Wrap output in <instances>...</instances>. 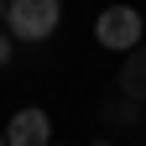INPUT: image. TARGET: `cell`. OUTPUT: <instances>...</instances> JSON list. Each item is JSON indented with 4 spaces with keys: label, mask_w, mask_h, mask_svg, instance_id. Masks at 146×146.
Here are the masks:
<instances>
[{
    "label": "cell",
    "mask_w": 146,
    "mask_h": 146,
    "mask_svg": "<svg viewBox=\"0 0 146 146\" xmlns=\"http://www.w3.org/2000/svg\"><path fill=\"white\" fill-rule=\"evenodd\" d=\"M0 21H5V0H0Z\"/></svg>",
    "instance_id": "7"
},
{
    "label": "cell",
    "mask_w": 146,
    "mask_h": 146,
    "mask_svg": "<svg viewBox=\"0 0 146 146\" xmlns=\"http://www.w3.org/2000/svg\"><path fill=\"white\" fill-rule=\"evenodd\" d=\"M104 115H110V120H125V125H136V120H141V110L125 99V104H104Z\"/></svg>",
    "instance_id": "5"
},
{
    "label": "cell",
    "mask_w": 146,
    "mask_h": 146,
    "mask_svg": "<svg viewBox=\"0 0 146 146\" xmlns=\"http://www.w3.org/2000/svg\"><path fill=\"white\" fill-rule=\"evenodd\" d=\"M11 58H16V42H11V31H0V68H5Z\"/></svg>",
    "instance_id": "6"
},
{
    "label": "cell",
    "mask_w": 146,
    "mask_h": 146,
    "mask_svg": "<svg viewBox=\"0 0 146 146\" xmlns=\"http://www.w3.org/2000/svg\"><path fill=\"white\" fill-rule=\"evenodd\" d=\"M52 146H58V141H52Z\"/></svg>",
    "instance_id": "10"
},
{
    "label": "cell",
    "mask_w": 146,
    "mask_h": 146,
    "mask_svg": "<svg viewBox=\"0 0 146 146\" xmlns=\"http://www.w3.org/2000/svg\"><path fill=\"white\" fill-rule=\"evenodd\" d=\"M120 94L131 104H146V42L136 52H125V63H120Z\"/></svg>",
    "instance_id": "4"
},
{
    "label": "cell",
    "mask_w": 146,
    "mask_h": 146,
    "mask_svg": "<svg viewBox=\"0 0 146 146\" xmlns=\"http://www.w3.org/2000/svg\"><path fill=\"white\" fill-rule=\"evenodd\" d=\"M94 146H110V141H94Z\"/></svg>",
    "instance_id": "9"
},
{
    "label": "cell",
    "mask_w": 146,
    "mask_h": 146,
    "mask_svg": "<svg viewBox=\"0 0 146 146\" xmlns=\"http://www.w3.org/2000/svg\"><path fill=\"white\" fill-rule=\"evenodd\" d=\"M63 21V0H5L11 42H47Z\"/></svg>",
    "instance_id": "1"
},
{
    "label": "cell",
    "mask_w": 146,
    "mask_h": 146,
    "mask_svg": "<svg viewBox=\"0 0 146 146\" xmlns=\"http://www.w3.org/2000/svg\"><path fill=\"white\" fill-rule=\"evenodd\" d=\"M0 146H5V131H0Z\"/></svg>",
    "instance_id": "8"
},
{
    "label": "cell",
    "mask_w": 146,
    "mask_h": 146,
    "mask_svg": "<svg viewBox=\"0 0 146 146\" xmlns=\"http://www.w3.org/2000/svg\"><path fill=\"white\" fill-rule=\"evenodd\" d=\"M141 11L136 5H110V11H99V21H94V42L104 47V52H136L141 47Z\"/></svg>",
    "instance_id": "2"
},
{
    "label": "cell",
    "mask_w": 146,
    "mask_h": 146,
    "mask_svg": "<svg viewBox=\"0 0 146 146\" xmlns=\"http://www.w3.org/2000/svg\"><path fill=\"white\" fill-rule=\"evenodd\" d=\"M5 146H52V115L47 110H16L5 125Z\"/></svg>",
    "instance_id": "3"
}]
</instances>
